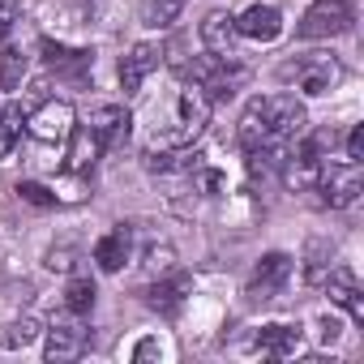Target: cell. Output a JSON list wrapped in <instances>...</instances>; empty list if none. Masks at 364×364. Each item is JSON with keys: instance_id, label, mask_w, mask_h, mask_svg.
<instances>
[{"instance_id": "6da1fadb", "label": "cell", "mask_w": 364, "mask_h": 364, "mask_svg": "<svg viewBox=\"0 0 364 364\" xmlns=\"http://www.w3.org/2000/svg\"><path fill=\"white\" fill-rule=\"evenodd\" d=\"M309 124V112L296 95H257L245 116H240V146L257 150V146H291Z\"/></svg>"}, {"instance_id": "7a4b0ae2", "label": "cell", "mask_w": 364, "mask_h": 364, "mask_svg": "<svg viewBox=\"0 0 364 364\" xmlns=\"http://www.w3.org/2000/svg\"><path fill=\"white\" fill-rule=\"evenodd\" d=\"M210 124V99L198 86H180L167 99V112H154L150 129V150H176V146H193Z\"/></svg>"}, {"instance_id": "3957f363", "label": "cell", "mask_w": 364, "mask_h": 364, "mask_svg": "<svg viewBox=\"0 0 364 364\" xmlns=\"http://www.w3.org/2000/svg\"><path fill=\"white\" fill-rule=\"evenodd\" d=\"M180 73L185 77H193V86L210 99H223V95H232L245 77H249V69L245 65H236V56H219V52H210V56H193V65H180Z\"/></svg>"}, {"instance_id": "277c9868", "label": "cell", "mask_w": 364, "mask_h": 364, "mask_svg": "<svg viewBox=\"0 0 364 364\" xmlns=\"http://www.w3.org/2000/svg\"><path fill=\"white\" fill-rule=\"evenodd\" d=\"M313 189H317V193H321V202H326V206H334V210L355 206V202H360V193H364L360 163H351V159H343V163L321 159V171H317V185H313Z\"/></svg>"}, {"instance_id": "5b68a950", "label": "cell", "mask_w": 364, "mask_h": 364, "mask_svg": "<svg viewBox=\"0 0 364 364\" xmlns=\"http://www.w3.org/2000/svg\"><path fill=\"white\" fill-rule=\"evenodd\" d=\"M77 116H73V103H65V99H48V103H39L31 116H26V133L39 141V146H65L69 137H73V124Z\"/></svg>"}, {"instance_id": "8992f818", "label": "cell", "mask_w": 364, "mask_h": 364, "mask_svg": "<svg viewBox=\"0 0 364 364\" xmlns=\"http://www.w3.org/2000/svg\"><path fill=\"white\" fill-rule=\"evenodd\" d=\"M355 22L351 0H313L309 14L300 18V39H334L347 35Z\"/></svg>"}, {"instance_id": "52a82bcc", "label": "cell", "mask_w": 364, "mask_h": 364, "mask_svg": "<svg viewBox=\"0 0 364 364\" xmlns=\"http://www.w3.org/2000/svg\"><path fill=\"white\" fill-rule=\"evenodd\" d=\"M283 77L296 82L304 95H326V90L343 77V65H338L334 56H326V52H313V56H300V60L283 65Z\"/></svg>"}, {"instance_id": "ba28073f", "label": "cell", "mask_w": 364, "mask_h": 364, "mask_svg": "<svg viewBox=\"0 0 364 364\" xmlns=\"http://www.w3.org/2000/svg\"><path fill=\"white\" fill-rule=\"evenodd\" d=\"M82 347H86V326H82V317L77 313H60L52 326H48V343H43V355L56 364V360H73V355H82Z\"/></svg>"}, {"instance_id": "9c48e42d", "label": "cell", "mask_w": 364, "mask_h": 364, "mask_svg": "<svg viewBox=\"0 0 364 364\" xmlns=\"http://www.w3.org/2000/svg\"><path fill=\"white\" fill-rule=\"evenodd\" d=\"M129 124H133V116H129L120 103H103V107L90 112L86 133L99 141V150H116L120 141H129Z\"/></svg>"}, {"instance_id": "30bf717a", "label": "cell", "mask_w": 364, "mask_h": 364, "mask_svg": "<svg viewBox=\"0 0 364 364\" xmlns=\"http://www.w3.org/2000/svg\"><path fill=\"white\" fill-rule=\"evenodd\" d=\"M317 287L330 296V304L347 309V313H351V321H360V326H364V291H360V279H355V270L338 266V270H330V274H326Z\"/></svg>"}, {"instance_id": "8fae6325", "label": "cell", "mask_w": 364, "mask_h": 364, "mask_svg": "<svg viewBox=\"0 0 364 364\" xmlns=\"http://www.w3.org/2000/svg\"><path fill=\"white\" fill-rule=\"evenodd\" d=\"M287 279H291V257H287V253H266V257L253 266L249 296H253V300H270L274 291H283Z\"/></svg>"}, {"instance_id": "7c38bea8", "label": "cell", "mask_w": 364, "mask_h": 364, "mask_svg": "<svg viewBox=\"0 0 364 364\" xmlns=\"http://www.w3.org/2000/svg\"><path fill=\"white\" fill-rule=\"evenodd\" d=\"M236 35L245 39H257V43H274L283 35V14L274 5H249L240 18H236Z\"/></svg>"}, {"instance_id": "4fadbf2b", "label": "cell", "mask_w": 364, "mask_h": 364, "mask_svg": "<svg viewBox=\"0 0 364 364\" xmlns=\"http://www.w3.org/2000/svg\"><path fill=\"white\" fill-rule=\"evenodd\" d=\"M163 65V52L154 48V43H133L129 48V56L120 60V86L133 95V90H141V82L154 73Z\"/></svg>"}, {"instance_id": "5bb4252c", "label": "cell", "mask_w": 364, "mask_h": 364, "mask_svg": "<svg viewBox=\"0 0 364 364\" xmlns=\"http://www.w3.org/2000/svg\"><path fill=\"white\" fill-rule=\"evenodd\" d=\"M202 43H206L210 52H219V56H236V18L223 14V9L206 14V22H202Z\"/></svg>"}, {"instance_id": "9a60e30c", "label": "cell", "mask_w": 364, "mask_h": 364, "mask_svg": "<svg viewBox=\"0 0 364 364\" xmlns=\"http://www.w3.org/2000/svg\"><path fill=\"white\" fill-rule=\"evenodd\" d=\"M129 253H133L129 228H116V232H107V236L95 245V262H99V270H107V274H116V270L129 262Z\"/></svg>"}, {"instance_id": "2e32d148", "label": "cell", "mask_w": 364, "mask_h": 364, "mask_svg": "<svg viewBox=\"0 0 364 364\" xmlns=\"http://www.w3.org/2000/svg\"><path fill=\"white\" fill-rule=\"evenodd\" d=\"M43 48V56H48V65L56 69V73H69V77H86L90 73V52H77V48H65V43H52V39H43L39 43Z\"/></svg>"}, {"instance_id": "e0dca14e", "label": "cell", "mask_w": 364, "mask_h": 364, "mask_svg": "<svg viewBox=\"0 0 364 364\" xmlns=\"http://www.w3.org/2000/svg\"><path fill=\"white\" fill-rule=\"evenodd\" d=\"M193 291V279L189 274H176V279H163V283H154L150 287V296H146V304L150 309H159V313H176L180 304H185V296Z\"/></svg>"}, {"instance_id": "ac0fdd59", "label": "cell", "mask_w": 364, "mask_h": 364, "mask_svg": "<svg viewBox=\"0 0 364 364\" xmlns=\"http://www.w3.org/2000/svg\"><path fill=\"white\" fill-rule=\"evenodd\" d=\"M257 347L266 351V355H296V347H300V330L296 326H283V321H270V326H262V334H257Z\"/></svg>"}, {"instance_id": "d6986e66", "label": "cell", "mask_w": 364, "mask_h": 364, "mask_svg": "<svg viewBox=\"0 0 364 364\" xmlns=\"http://www.w3.org/2000/svg\"><path fill=\"white\" fill-rule=\"evenodd\" d=\"M39 338V321L35 317H18L9 326H0V347L5 351H18V347H31Z\"/></svg>"}, {"instance_id": "ffe728a7", "label": "cell", "mask_w": 364, "mask_h": 364, "mask_svg": "<svg viewBox=\"0 0 364 364\" xmlns=\"http://www.w3.org/2000/svg\"><path fill=\"white\" fill-rule=\"evenodd\" d=\"M26 77V56L18 48H0V90H18Z\"/></svg>"}, {"instance_id": "44dd1931", "label": "cell", "mask_w": 364, "mask_h": 364, "mask_svg": "<svg viewBox=\"0 0 364 364\" xmlns=\"http://www.w3.org/2000/svg\"><path fill=\"white\" fill-rule=\"evenodd\" d=\"M69 141H73V150H69V167H73V171H86V167H95V159L103 154V150H99V141H95L86 129H82V133L73 129V137H69Z\"/></svg>"}, {"instance_id": "7402d4cb", "label": "cell", "mask_w": 364, "mask_h": 364, "mask_svg": "<svg viewBox=\"0 0 364 364\" xmlns=\"http://www.w3.org/2000/svg\"><path fill=\"white\" fill-rule=\"evenodd\" d=\"M65 309L69 313H90L95 309V283L90 279H69V287H65Z\"/></svg>"}, {"instance_id": "603a6c76", "label": "cell", "mask_w": 364, "mask_h": 364, "mask_svg": "<svg viewBox=\"0 0 364 364\" xmlns=\"http://www.w3.org/2000/svg\"><path fill=\"white\" fill-rule=\"evenodd\" d=\"M176 18H180V0H146V9H141V22L154 26V31L171 26Z\"/></svg>"}, {"instance_id": "cb8c5ba5", "label": "cell", "mask_w": 364, "mask_h": 364, "mask_svg": "<svg viewBox=\"0 0 364 364\" xmlns=\"http://www.w3.org/2000/svg\"><path fill=\"white\" fill-rule=\"evenodd\" d=\"M18 198L31 202V206H39V210H52V206H56V193L43 189V185H35V180H22V185H18Z\"/></svg>"}, {"instance_id": "d4e9b609", "label": "cell", "mask_w": 364, "mask_h": 364, "mask_svg": "<svg viewBox=\"0 0 364 364\" xmlns=\"http://www.w3.org/2000/svg\"><path fill=\"white\" fill-rule=\"evenodd\" d=\"M330 253H334V245H321V240L309 249V266H304L309 283H321V279H326V262H330Z\"/></svg>"}, {"instance_id": "484cf974", "label": "cell", "mask_w": 364, "mask_h": 364, "mask_svg": "<svg viewBox=\"0 0 364 364\" xmlns=\"http://www.w3.org/2000/svg\"><path fill=\"white\" fill-rule=\"evenodd\" d=\"M18 133H22V116H18V112H0V159L14 150Z\"/></svg>"}, {"instance_id": "4316f807", "label": "cell", "mask_w": 364, "mask_h": 364, "mask_svg": "<svg viewBox=\"0 0 364 364\" xmlns=\"http://www.w3.org/2000/svg\"><path fill=\"white\" fill-rule=\"evenodd\" d=\"M22 22V5L18 0H0V39H9V31Z\"/></svg>"}, {"instance_id": "83f0119b", "label": "cell", "mask_w": 364, "mask_h": 364, "mask_svg": "<svg viewBox=\"0 0 364 364\" xmlns=\"http://www.w3.org/2000/svg\"><path fill=\"white\" fill-rule=\"evenodd\" d=\"M347 159H351V163L364 159V124H355V129L347 133Z\"/></svg>"}, {"instance_id": "f1b7e54d", "label": "cell", "mask_w": 364, "mask_h": 364, "mask_svg": "<svg viewBox=\"0 0 364 364\" xmlns=\"http://www.w3.org/2000/svg\"><path fill=\"white\" fill-rule=\"evenodd\" d=\"M154 355H163V343H159V338H141V343L133 347V360H154Z\"/></svg>"}, {"instance_id": "f546056e", "label": "cell", "mask_w": 364, "mask_h": 364, "mask_svg": "<svg viewBox=\"0 0 364 364\" xmlns=\"http://www.w3.org/2000/svg\"><path fill=\"white\" fill-rule=\"evenodd\" d=\"M338 330H343V326H338L334 317H326V321H321V338H326V343H334V338H338Z\"/></svg>"}]
</instances>
